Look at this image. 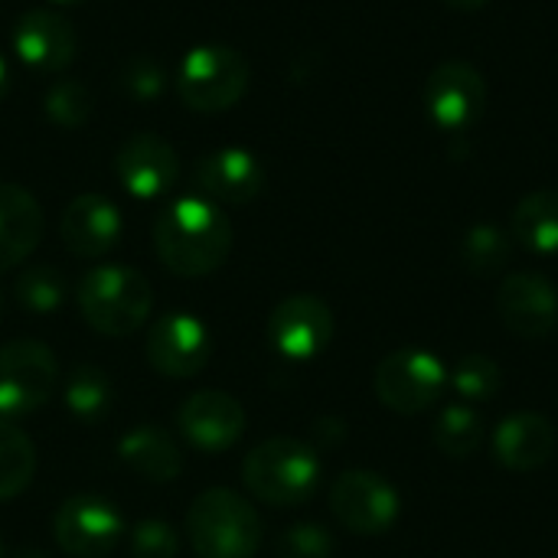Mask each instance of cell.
Instances as JSON below:
<instances>
[{"label":"cell","mask_w":558,"mask_h":558,"mask_svg":"<svg viewBox=\"0 0 558 558\" xmlns=\"http://www.w3.org/2000/svg\"><path fill=\"white\" fill-rule=\"evenodd\" d=\"M232 222L206 196H180L167 203L154 222V252L167 271L203 278L226 265L232 252Z\"/></svg>","instance_id":"1"},{"label":"cell","mask_w":558,"mask_h":558,"mask_svg":"<svg viewBox=\"0 0 558 558\" xmlns=\"http://www.w3.org/2000/svg\"><path fill=\"white\" fill-rule=\"evenodd\" d=\"M262 517L235 490H203L186 510V539L199 558H255L262 546Z\"/></svg>","instance_id":"2"},{"label":"cell","mask_w":558,"mask_h":558,"mask_svg":"<svg viewBox=\"0 0 558 558\" xmlns=\"http://www.w3.org/2000/svg\"><path fill=\"white\" fill-rule=\"evenodd\" d=\"M75 301H78V314L95 333L128 337L141 324H147L154 307V291L137 268L98 265L82 275Z\"/></svg>","instance_id":"3"},{"label":"cell","mask_w":558,"mask_h":558,"mask_svg":"<svg viewBox=\"0 0 558 558\" xmlns=\"http://www.w3.org/2000/svg\"><path fill=\"white\" fill-rule=\"evenodd\" d=\"M248 78V59L235 46L199 43L177 65V95L190 111L219 114L245 98Z\"/></svg>","instance_id":"4"},{"label":"cell","mask_w":558,"mask_h":558,"mask_svg":"<svg viewBox=\"0 0 558 558\" xmlns=\"http://www.w3.org/2000/svg\"><path fill=\"white\" fill-rule=\"evenodd\" d=\"M242 481L252 497L268 507L307 504L320 484V461L314 448L294 438H268L242 464Z\"/></svg>","instance_id":"5"},{"label":"cell","mask_w":558,"mask_h":558,"mask_svg":"<svg viewBox=\"0 0 558 558\" xmlns=\"http://www.w3.org/2000/svg\"><path fill=\"white\" fill-rule=\"evenodd\" d=\"M59 383V363L39 340H13L0 347V422L43 409Z\"/></svg>","instance_id":"6"},{"label":"cell","mask_w":558,"mask_h":558,"mask_svg":"<svg viewBox=\"0 0 558 558\" xmlns=\"http://www.w3.org/2000/svg\"><path fill=\"white\" fill-rule=\"evenodd\" d=\"M373 386L386 409H392L399 415H418L441 399V392L448 386V373L432 353L409 347V350L389 353L376 366Z\"/></svg>","instance_id":"7"},{"label":"cell","mask_w":558,"mask_h":558,"mask_svg":"<svg viewBox=\"0 0 558 558\" xmlns=\"http://www.w3.org/2000/svg\"><path fill=\"white\" fill-rule=\"evenodd\" d=\"M330 510L350 533L379 536L399 517V494L373 471H347L330 487Z\"/></svg>","instance_id":"8"},{"label":"cell","mask_w":558,"mask_h":558,"mask_svg":"<svg viewBox=\"0 0 558 558\" xmlns=\"http://www.w3.org/2000/svg\"><path fill=\"white\" fill-rule=\"evenodd\" d=\"M487 105V82L477 65L451 59L441 62L425 82V111L445 131L471 128Z\"/></svg>","instance_id":"9"},{"label":"cell","mask_w":558,"mask_h":558,"mask_svg":"<svg viewBox=\"0 0 558 558\" xmlns=\"http://www.w3.org/2000/svg\"><path fill=\"white\" fill-rule=\"evenodd\" d=\"M52 533L62 553L75 558H101L118 546L124 520L108 500L69 497L52 517Z\"/></svg>","instance_id":"10"},{"label":"cell","mask_w":558,"mask_h":558,"mask_svg":"<svg viewBox=\"0 0 558 558\" xmlns=\"http://www.w3.org/2000/svg\"><path fill=\"white\" fill-rule=\"evenodd\" d=\"M114 173L121 186L137 199H157L170 193L180 180V157L173 144L160 134H131L114 154Z\"/></svg>","instance_id":"11"},{"label":"cell","mask_w":558,"mask_h":558,"mask_svg":"<svg viewBox=\"0 0 558 558\" xmlns=\"http://www.w3.org/2000/svg\"><path fill=\"white\" fill-rule=\"evenodd\" d=\"M213 353L206 324L193 314H163L147 333V360L167 379L196 376Z\"/></svg>","instance_id":"12"},{"label":"cell","mask_w":558,"mask_h":558,"mask_svg":"<svg viewBox=\"0 0 558 558\" xmlns=\"http://www.w3.org/2000/svg\"><path fill=\"white\" fill-rule=\"evenodd\" d=\"M10 46H13L16 59L39 75L65 72L78 52L72 23L65 16H59L56 10H26L13 23Z\"/></svg>","instance_id":"13"},{"label":"cell","mask_w":558,"mask_h":558,"mask_svg":"<svg viewBox=\"0 0 558 558\" xmlns=\"http://www.w3.org/2000/svg\"><path fill=\"white\" fill-rule=\"evenodd\" d=\"M268 337L288 360H314L333 337V314L317 294H291L268 317Z\"/></svg>","instance_id":"14"},{"label":"cell","mask_w":558,"mask_h":558,"mask_svg":"<svg viewBox=\"0 0 558 558\" xmlns=\"http://www.w3.org/2000/svg\"><path fill=\"white\" fill-rule=\"evenodd\" d=\"M497 311L523 340H543L558 327V291L556 284L536 271H513L504 278L497 294Z\"/></svg>","instance_id":"15"},{"label":"cell","mask_w":558,"mask_h":558,"mask_svg":"<svg viewBox=\"0 0 558 558\" xmlns=\"http://www.w3.org/2000/svg\"><path fill=\"white\" fill-rule=\"evenodd\" d=\"M177 428L193 448L222 454L245 435V409L229 392H193L177 412Z\"/></svg>","instance_id":"16"},{"label":"cell","mask_w":558,"mask_h":558,"mask_svg":"<svg viewBox=\"0 0 558 558\" xmlns=\"http://www.w3.org/2000/svg\"><path fill=\"white\" fill-rule=\"evenodd\" d=\"M193 177L206 199L226 206H245L265 190V167L245 147H216L203 154Z\"/></svg>","instance_id":"17"},{"label":"cell","mask_w":558,"mask_h":558,"mask_svg":"<svg viewBox=\"0 0 558 558\" xmlns=\"http://www.w3.org/2000/svg\"><path fill=\"white\" fill-rule=\"evenodd\" d=\"M59 235L72 255L101 258L121 239V213L111 199H105L98 193H82L65 206Z\"/></svg>","instance_id":"18"},{"label":"cell","mask_w":558,"mask_h":558,"mask_svg":"<svg viewBox=\"0 0 558 558\" xmlns=\"http://www.w3.org/2000/svg\"><path fill=\"white\" fill-rule=\"evenodd\" d=\"M43 229L46 216L39 199L26 186L0 180V271H10L33 255Z\"/></svg>","instance_id":"19"},{"label":"cell","mask_w":558,"mask_h":558,"mask_svg":"<svg viewBox=\"0 0 558 558\" xmlns=\"http://www.w3.org/2000/svg\"><path fill=\"white\" fill-rule=\"evenodd\" d=\"M556 451V428L546 415L523 412L507 418L494 435V454L510 471H536Z\"/></svg>","instance_id":"20"},{"label":"cell","mask_w":558,"mask_h":558,"mask_svg":"<svg viewBox=\"0 0 558 558\" xmlns=\"http://www.w3.org/2000/svg\"><path fill=\"white\" fill-rule=\"evenodd\" d=\"M118 454L134 474L154 484H170L183 471L180 445L163 428H154V425H141L128 432L118 445Z\"/></svg>","instance_id":"21"},{"label":"cell","mask_w":558,"mask_h":558,"mask_svg":"<svg viewBox=\"0 0 558 558\" xmlns=\"http://www.w3.org/2000/svg\"><path fill=\"white\" fill-rule=\"evenodd\" d=\"M513 239L536 255H558V190H536L513 209Z\"/></svg>","instance_id":"22"},{"label":"cell","mask_w":558,"mask_h":558,"mask_svg":"<svg viewBox=\"0 0 558 558\" xmlns=\"http://www.w3.org/2000/svg\"><path fill=\"white\" fill-rule=\"evenodd\" d=\"M36 474V448L13 422H0V500L20 497Z\"/></svg>","instance_id":"23"},{"label":"cell","mask_w":558,"mask_h":558,"mask_svg":"<svg viewBox=\"0 0 558 558\" xmlns=\"http://www.w3.org/2000/svg\"><path fill=\"white\" fill-rule=\"evenodd\" d=\"M65 409L82 422H98L111 409V383L98 366H75L65 379Z\"/></svg>","instance_id":"24"},{"label":"cell","mask_w":558,"mask_h":558,"mask_svg":"<svg viewBox=\"0 0 558 558\" xmlns=\"http://www.w3.org/2000/svg\"><path fill=\"white\" fill-rule=\"evenodd\" d=\"M484 441V418L471 405H448L435 422V445L448 458H468Z\"/></svg>","instance_id":"25"},{"label":"cell","mask_w":558,"mask_h":558,"mask_svg":"<svg viewBox=\"0 0 558 558\" xmlns=\"http://www.w3.org/2000/svg\"><path fill=\"white\" fill-rule=\"evenodd\" d=\"M43 111L52 124L65 128V131H78L88 124L92 111H95V98L88 92L85 82L78 78H59L52 82V88L43 98Z\"/></svg>","instance_id":"26"},{"label":"cell","mask_w":558,"mask_h":558,"mask_svg":"<svg viewBox=\"0 0 558 558\" xmlns=\"http://www.w3.org/2000/svg\"><path fill=\"white\" fill-rule=\"evenodd\" d=\"M510 258V239L497 226H474L461 239V262L474 275H494Z\"/></svg>","instance_id":"27"},{"label":"cell","mask_w":558,"mask_h":558,"mask_svg":"<svg viewBox=\"0 0 558 558\" xmlns=\"http://www.w3.org/2000/svg\"><path fill=\"white\" fill-rule=\"evenodd\" d=\"M65 298V278L52 265H33L16 278V301L36 314H49Z\"/></svg>","instance_id":"28"},{"label":"cell","mask_w":558,"mask_h":558,"mask_svg":"<svg viewBox=\"0 0 558 558\" xmlns=\"http://www.w3.org/2000/svg\"><path fill=\"white\" fill-rule=\"evenodd\" d=\"M451 386H454L468 402H487V399H494V396L500 392V386H504V369H500L490 356H484V353H468V356L454 366Z\"/></svg>","instance_id":"29"},{"label":"cell","mask_w":558,"mask_h":558,"mask_svg":"<svg viewBox=\"0 0 558 558\" xmlns=\"http://www.w3.org/2000/svg\"><path fill=\"white\" fill-rule=\"evenodd\" d=\"M333 536L317 523H298L278 539V558H333Z\"/></svg>","instance_id":"30"},{"label":"cell","mask_w":558,"mask_h":558,"mask_svg":"<svg viewBox=\"0 0 558 558\" xmlns=\"http://www.w3.org/2000/svg\"><path fill=\"white\" fill-rule=\"evenodd\" d=\"M131 553L137 558H177L180 536L163 520H141L131 530Z\"/></svg>","instance_id":"31"},{"label":"cell","mask_w":558,"mask_h":558,"mask_svg":"<svg viewBox=\"0 0 558 558\" xmlns=\"http://www.w3.org/2000/svg\"><path fill=\"white\" fill-rule=\"evenodd\" d=\"M163 85H167V75H163V65H160V62H154V59H134V62L128 65V88H131V95H137L141 101L160 95Z\"/></svg>","instance_id":"32"},{"label":"cell","mask_w":558,"mask_h":558,"mask_svg":"<svg viewBox=\"0 0 558 558\" xmlns=\"http://www.w3.org/2000/svg\"><path fill=\"white\" fill-rule=\"evenodd\" d=\"M10 82H13V75H10V65H7V59L0 56V101L10 95Z\"/></svg>","instance_id":"33"},{"label":"cell","mask_w":558,"mask_h":558,"mask_svg":"<svg viewBox=\"0 0 558 558\" xmlns=\"http://www.w3.org/2000/svg\"><path fill=\"white\" fill-rule=\"evenodd\" d=\"M441 3H448V7H454V10H481V7H487L490 0H441Z\"/></svg>","instance_id":"34"},{"label":"cell","mask_w":558,"mask_h":558,"mask_svg":"<svg viewBox=\"0 0 558 558\" xmlns=\"http://www.w3.org/2000/svg\"><path fill=\"white\" fill-rule=\"evenodd\" d=\"M16 558H46V556H43V553H20Z\"/></svg>","instance_id":"35"},{"label":"cell","mask_w":558,"mask_h":558,"mask_svg":"<svg viewBox=\"0 0 558 558\" xmlns=\"http://www.w3.org/2000/svg\"><path fill=\"white\" fill-rule=\"evenodd\" d=\"M56 7H69V3H82V0H52Z\"/></svg>","instance_id":"36"},{"label":"cell","mask_w":558,"mask_h":558,"mask_svg":"<svg viewBox=\"0 0 558 558\" xmlns=\"http://www.w3.org/2000/svg\"><path fill=\"white\" fill-rule=\"evenodd\" d=\"M0 558H7V549H3V543H0Z\"/></svg>","instance_id":"37"},{"label":"cell","mask_w":558,"mask_h":558,"mask_svg":"<svg viewBox=\"0 0 558 558\" xmlns=\"http://www.w3.org/2000/svg\"><path fill=\"white\" fill-rule=\"evenodd\" d=\"M0 314H3V298H0Z\"/></svg>","instance_id":"38"}]
</instances>
